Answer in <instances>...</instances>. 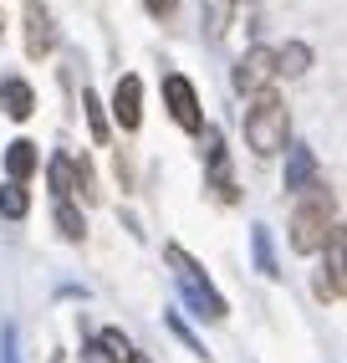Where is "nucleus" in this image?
Listing matches in <instances>:
<instances>
[{
  "label": "nucleus",
  "mask_w": 347,
  "mask_h": 363,
  "mask_svg": "<svg viewBox=\"0 0 347 363\" xmlns=\"http://www.w3.org/2000/svg\"><path fill=\"white\" fill-rule=\"evenodd\" d=\"M164 256H169V266H174V277H179V292L189 297V307H194V318H205V323H220L225 318V297L215 292V281L200 272V261H194L184 246H164Z\"/></svg>",
  "instance_id": "nucleus-1"
},
{
  "label": "nucleus",
  "mask_w": 347,
  "mask_h": 363,
  "mask_svg": "<svg viewBox=\"0 0 347 363\" xmlns=\"http://www.w3.org/2000/svg\"><path fill=\"white\" fill-rule=\"evenodd\" d=\"M286 133H291V113L276 92H261L256 108L245 113V143L256 154H281L286 149Z\"/></svg>",
  "instance_id": "nucleus-2"
},
{
  "label": "nucleus",
  "mask_w": 347,
  "mask_h": 363,
  "mask_svg": "<svg viewBox=\"0 0 347 363\" xmlns=\"http://www.w3.org/2000/svg\"><path fill=\"white\" fill-rule=\"evenodd\" d=\"M332 235H337V225H332V215H327V200H307L302 210L291 215V251L317 256V251H327Z\"/></svg>",
  "instance_id": "nucleus-3"
},
{
  "label": "nucleus",
  "mask_w": 347,
  "mask_h": 363,
  "mask_svg": "<svg viewBox=\"0 0 347 363\" xmlns=\"http://www.w3.org/2000/svg\"><path fill=\"white\" fill-rule=\"evenodd\" d=\"M164 103H169V118L179 123L184 133H205V113H200V92L184 72H169L164 77Z\"/></svg>",
  "instance_id": "nucleus-4"
},
{
  "label": "nucleus",
  "mask_w": 347,
  "mask_h": 363,
  "mask_svg": "<svg viewBox=\"0 0 347 363\" xmlns=\"http://www.w3.org/2000/svg\"><path fill=\"white\" fill-rule=\"evenodd\" d=\"M230 82H235V92H256L261 98V92L276 82V52H271V46H251V52L235 62Z\"/></svg>",
  "instance_id": "nucleus-5"
},
{
  "label": "nucleus",
  "mask_w": 347,
  "mask_h": 363,
  "mask_svg": "<svg viewBox=\"0 0 347 363\" xmlns=\"http://www.w3.org/2000/svg\"><path fill=\"white\" fill-rule=\"evenodd\" d=\"M113 123L123 128V133H133L138 123H143V82L133 77H118V87H113Z\"/></svg>",
  "instance_id": "nucleus-6"
},
{
  "label": "nucleus",
  "mask_w": 347,
  "mask_h": 363,
  "mask_svg": "<svg viewBox=\"0 0 347 363\" xmlns=\"http://www.w3.org/2000/svg\"><path fill=\"white\" fill-rule=\"evenodd\" d=\"M57 46V26H52V11L41 0H26V52L31 57H46Z\"/></svg>",
  "instance_id": "nucleus-7"
},
{
  "label": "nucleus",
  "mask_w": 347,
  "mask_h": 363,
  "mask_svg": "<svg viewBox=\"0 0 347 363\" xmlns=\"http://www.w3.org/2000/svg\"><path fill=\"white\" fill-rule=\"evenodd\" d=\"M286 189H291V195L317 189V154L307 149V143H291V149H286Z\"/></svg>",
  "instance_id": "nucleus-8"
},
{
  "label": "nucleus",
  "mask_w": 347,
  "mask_h": 363,
  "mask_svg": "<svg viewBox=\"0 0 347 363\" xmlns=\"http://www.w3.org/2000/svg\"><path fill=\"white\" fill-rule=\"evenodd\" d=\"M0 113L16 118V123H26V118L36 113V92H31V82H21V77H6V82H0Z\"/></svg>",
  "instance_id": "nucleus-9"
},
{
  "label": "nucleus",
  "mask_w": 347,
  "mask_h": 363,
  "mask_svg": "<svg viewBox=\"0 0 347 363\" xmlns=\"http://www.w3.org/2000/svg\"><path fill=\"white\" fill-rule=\"evenodd\" d=\"M36 169H41V154H36V143H31V138L6 143V174H11V184H26Z\"/></svg>",
  "instance_id": "nucleus-10"
},
{
  "label": "nucleus",
  "mask_w": 347,
  "mask_h": 363,
  "mask_svg": "<svg viewBox=\"0 0 347 363\" xmlns=\"http://www.w3.org/2000/svg\"><path fill=\"white\" fill-rule=\"evenodd\" d=\"M317 297H327V302L342 297V235L327 240V266H322V277H317Z\"/></svg>",
  "instance_id": "nucleus-11"
},
{
  "label": "nucleus",
  "mask_w": 347,
  "mask_h": 363,
  "mask_svg": "<svg viewBox=\"0 0 347 363\" xmlns=\"http://www.w3.org/2000/svg\"><path fill=\"white\" fill-rule=\"evenodd\" d=\"M307 67H312V46L307 41H286L276 52V77H302Z\"/></svg>",
  "instance_id": "nucleus-12"
},
{
  "label": "nucleus",
  "mask_w": 347,
  "mask_h": 363,
  "mask_svg": "<svg viewBox=\"0 0 347 363\" xmlns=\"http://www.w3.org/2000/svg\"><path fill=\"white\" fill-rule=\"evenodd\" d=\"M251 251H256V266H261V277H281L276 246H271V225H251Z\"/></svg>",
  "instance_id": "nucleus-13"
},
{
  "label": "nucleus",
  "mask_w": 347,
  "mask_h": 363,
  "mask_svg": "<svg viewBox=\"0 0 347 363\" xmlns=\"http://www.w3.org/2000/svg\"><path fill=\"white\" fill-rule=\"evenodd\" d=\"M97 348H103L108 363H133V343H128L118 328H103V333H97Z\"/></svg>",
  "instance_id": "nucleus-14"
},
{
  "label": "nucleus",
  "mask_w": 347,
  "mask_h": 363,
  "mask_svg": "<svg viewBox=\"0 0 347 363\" xmlns=\"http://www.w3.org/2000/svg\"><path fill=\"white\" fill-rule=\"evenodd\" d=\"M31 210V195H26V184H0V215H6V220H21V215Z\"/></svg>",
  "instance_id": "nucleus-15"
},
{
  "label": "nucleus",
  "mask_w": 347,
  "mask_h": 363,
  "mask_svg": "<svg viewBox=\"0 0 347 363\" xmlns=\"http://www.w3.org/2000/svg\"><path fill=\"white\" fill-rule=\"evenodd\" d=\"M52 215H57V230H62L67 240H82V235H87V220H82V210L72 205V200H57Z\"/></svg>",
  "instance_id": "nucleus-16"
},
{
  "label": "nucleus",
  "mask_w": 347,
  "mask_h": 363,
  "mask_svg": "<svg viewBox=\"0 0 347 363\" xmlns=\"http://www.w3.org/2000/svg\"><path fill=\"white\" fill-rule=\"evenodd\" d=\"M230 11H235V0H205V26H210V41H220L230 31Z\"/></svg>",
  "instance_id": "nucleus-17"
},
{
  "label": "nucleus",
  "mask_w": 347,
  "mask_h": 363,
  "mask_svg": "<svg viewBox=\"0 0 347 363\" xmlns=\"http://www.w3.org/2000/svg\"><path fill=\"white\" fill-rule=\"evenodd\" d=\"M82 108H87V123H92V138L103 143V138H108V118H103V103H97V92H87V87H82Z\"/></svg>",
  "instance_id": "nucleus-18"
},
{
  "label": "nucleus",
  "mask_w": 347,
  "mask_h": 363,
  "mask_svg": "<svg viewBox=\"0 0 347 363\" xmlns=\"http://www.w3.org/2000/svg\"><path fill=\"white\" fill-rule=\"evenodd\" d=\"M0 363H21V353H16V328L0 333Z\"/></svg>",
  "instance_id": "nucleus-19"
},
{
  "label": "nucleus",
  "mask_w": 347,
  "mask_h": 363,
  "mask_svg": "<svg viewBox=\"0 0 347 363\" xmlns=\"http://www.w3.org/2000/svg\"><path fill=\"white\" fill-rule=\"evenodd\" d=\"M174 6H179V0H143L148 16H174Z\"/></svg>",
  "instance_id": "nucleus-20"
},
{
  "label": "nucleus",
  "mask_w": 347,
  "mask_h": 363,
  "mask_svg": "<svg viewBox=\"0 0 347 363\" xmlns=\"http://www.w3.org/2000/svg\"><path fill=\"white\" fill-rule=\"evenodd\" d=\"M133 363H148V358H143V353H133Z\"/></svg>",
  "instance_id": "nucleus-21"
}]
</instances>
